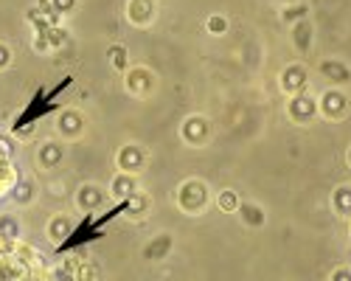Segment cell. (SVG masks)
I'll use <instances>...</instances> for the list:
<instances>
[{"label": "cell", "instance_id": "cell-1", "mask_svg": "<svg viewBox=\"0 0 351 281\" xmlns=\"http://www.w3.org/2000/svg\"><path fill=\"white\" fill-rule=\"evenodd\" d=\"M178 206H180L186 214L206 211V206H208V186L202 183V180H186V183L178 188Z\"/></svg>", "mask_w": 351, "mask_h": 281}, {"label": "cell", "instance_id": "cell-2", "mask_svg": "<svg viewBox=\"0 0 351 281\" xmlns=\"http://www.w3.org/2000/svg\"><path fill=\"white\" fill-rule=\"evenodd\" d=\"M104 203H107V191L96 183H84L76 191V208L84 214H96L99 208H104Z\"/></svg>", "mask_w": 351, "mask_h": 281}, {"label": "cell", "instance_id": "cell-3", "mask_svg": "<svg viewBox=\"0 0 351 281\" xmlns=\"http://www.w3.org/2000/svg\"><path fill=\"white\" fill-rule=\"evenodd\" d=\"M115 163H119V172H124V175H138L141 169H143V163H146V155H143L141 147L124 144V147L119 149V155H115Z\"/></svg>", "mask_w": 351, "mask_h": 281}, {"label": "cell", "instance_id": "cell-4", "mask_svg": "<svg viewBox=\"0 0 351 281\" xmlns=\"http://www.w3.org/2000/svg\"><path fill=\"white\" fill-rule=\"evenodd\" d=\"M180 135H183L186 144H191V147L206 144L208 135H211V124H208V119H202V116H191V119H186V124L180 127Z\"/></svg>", "mask_w": 351, "mask_h": 281}, {"label": "cell", "instance_id": "cell-5", "mask_svg": "<svg viewBox=\"0 0 351 281\" xmlns=\"http://www.w3.org/2000/svg\"><path fill=\"white\" fill-rule=\"evenodd\" d=\"M127 90L132 96H149L155 90V76L146 68H127Z\"/></svg>", "mask_w": 351, "mask_h": 281}, {"label": "cell", "instance_id": "cell-6", "mask_svg": "<svg viewBox=\"0 0 351 281\" xmlns=\"http://www.w3.org/2000/svg\"><path fill=\"white\" fill-rule=\"evenodd\" d=\"M155 0H130L127 3V17L132 25H149L155 20Z\"/></svg>", "mask_w": 351, "mask_h": 281}, {"label": "cell", "instance_id": "cell-7", "mask_svg": "<svg viewBox=\"0 0 351 281\" xmlns=\"http://www.w3.org/2000/svg\"><path fill=\"white\" fill-rule=\"evenodd\" d=\"M45 234H48L51 242L62 245V242L73 234V222H71V217H68V214H53V217L45 222Z\"/></svg>", "mask_w": 351, "mask_h": 281}, {"label": "cell", "instance_id": "cell-8", "mask_svg": "<svg viewBox=\"0 0 351 281\" xmlns=\"http://www.w3.org/2000/svg\"><path fill=\"white\" fill-rule=\"evenodd\" d=\"M304 88H306V71L301 65H289L281 73V90L298 96V93H304Z\"/></svg>", "mask_w": 351, "mask_h": 281}, {"label": "cell", "instance_id": "cell-9", "mask_svg": "<svg viewBox=\"0 0 351 281\" xmlns=\"http://www.w3.org/2000/svg\"><path fill=\"white\" fill-rule=\"evenodd\" d=\"M315 112H317V101H315V99H309V96H304V93L292 96V101H289V116L295 119V121H309Z\"/></svg>", "mask_w": 351, "mask_h": 281}, {"label": "cell", "instance_id": "cell-10", "mask_svg": "<svg viewBox=\"0 0 351 281\" xmlns=\"http://www.w3.org/2000/svg\"><path fill=\"white\" fill-rule=\"evenodd\" d=\"M65 158V149L62 144H56V140H45V144L37 149V163L43 169H53V166H60Z\"/></svg>", "mask_w": 351, "mask_h": 281}, {"label": "cell", "instance_id": "cell-11", "mask_svg": "<svg viewBox=\"0 0 351 281\" xmlns=\"http://www.w3.org/2000/svg\"><path fill=\"white\" fill-rule=\"evenodd\" d=\"M56 130H60V135H65V138H79L82 130H84L82 116H79L76 110H65L62 116H60V121H56Z\"/></svg>", "mask_w": 351, "mask_h": 281}, {"label": "cell", "instance_id": "cell-12", "mask_svg": "<svg viewBox=\"0 0 351 281\" xmlns=\"http://www.w3.org/2000/svg\"><path fill=\"white\" fill-rule=\"evenodd\" d=\"M112 197H115V200H130V197L138 191V183H135V175H124V172H119V175H115L112 178Z\"/></svg>", "mask_w": 351, "mask_h": 281}, {"label": "cell", "instance_id": "cell-13", "mask_svg": "<svg viewBox=\"0 0 351 281\" xmlns=\"http://www.w3.org/2000/svg\"><path fill=\"white\" fill-rule=\"evenodd\" d=\"M12 197L20 203V206H32L34 203V197H37V186H34V180H28V178H17V183L12 186Z\"/></svg>", "mask_w": 351, "mask_h": 281}, {"label": "cell", "instance_id": "cell-14", "mask_svg": "<svg viewBox=\"0 0 351 281\" xmlns=\"http://www.w3.org/2000/svg\"><path fill=\"white\" fill-rule=\"evenodd\" d=\"M0 236L12 242L23 239V222L14 214H0Z\"/></svg>", "mask_w": 351, "mask_h": 281}, {"label": "cell", "instance_id": "cell-15", "mask_svg": "<svg viewBox=\"0 0 351 281\" xmlns=\"http://www.w3.org/2000/svg\"><path fill=\"white\" fill-rule=\"evenodd\" d=\"M124 211H127L132 219L146 217V211H149V197H146L143 191H135L130 200H124Z\"/></svg>", "mask_w": 351, "mask_h": 281}, {"label": "cell", "instance_id": "cell-16", "mask_svg": "<svg viewBox=\"0 0 351 281\" xmlns=\"http://www.w3.org/2000/svg\"><path fill=\"white\" fill-rule=\"evenodd\" d=\"M169 250H171V236H169V234H160L158 239H152L149 245H146L143 256H146V259H166Z\"/></svg>", "mask_w": 351, "mask_h": 281}, {"label": "cell", "instance_id": "cell-17", "mask_svg": "<svg viewBox=\"0 0 351 281\" xmlns=\"http://www.w3.org/2000/svg\"><path fill=\"white\" fill-rule=\"evenodd\" d=\"M51 281H76V259H65L60 262L51 273H48Z\"/></svg>", "mask_w": 351, "mask_h": 281}, {"label": "cell", "instance_id": "cell-18", "mask_svg": "<svg viewBox=\"0 0 351 281\" xmlns=\"http://www.w3.org/2000/svg\"><path fill=\"white\" fill-rule=\"evenodd\" d=\"M239 211H242L245 225H261L265 222V211H261L258 206H253V203H239Z\"/></svg>", "mask_w": 351, "mask_h": 281}, {"label": "cell", "instance_id": "cell-19", "mask_svg": "<svg viewBox=\"0 0 351 281\" xmlns=\"http://www.w3.org/2000/svg\"><path fill=\"white\" fill-rule=\"evenodd\" d=\"M320 107H324V112H326V116H335V112H340V110L346 107V99H343L340 93L329 90V93L324 96V101H320Z\"/></svg>", "mask_w": 351, "mask_h": 281}, {"label": "cell", "instance_id": "cell-20", "mask_svg": "<svg viewBox=\"0 0 351 281\" xmlns=\"http://www.w3.org/2000/svg\"><path fill=\"white\" fill-rule=\"evenodd\" d=\"M217 206H219L225 214H230V211H239V197H237V191H230V188L219 191V197H217Z\"/></svg>", "mask_w": 351, "mask_h": 281}, {"label": "cell", "instance_id": "cell-21", "mask_svg": "<svg viewBox=\"0 0 351 281\" xmlns=\"http://www.w3.org/2000/svg\"><path fill=\"white\" fill-rule=\"evenodd\" d=\"M292 40H295V45H298L301 51H306V48H309V40H312L309 23H298L295 28H292Z\"/></svg>", "mask_w": 351, "mask_h": 281}, {"label": "cell", "instance_id": "cell-22", "mask_svg": "<svg viewBox=\"0 0 351 281\" xmlns=\"http://www.w3.org/2000/svg\"><path fill=\"white\" fill-rule=\"evenodd\" d=\"M76 281H99V270H96V265L79 259V262H76Z\"/></svg>", "mask_w": 351, "mask_h": 281}, {"label": "cell", "instance_id": "cell-23", "mask_svg": "<svg viewBox=\"0 0 351 281\" xmlns=\"http://www.w3.org/2000/svg\"><path fill=\"white\" fill-rule=\"evenodd\" d=\"M107 53H110V62H112L115 68H119V71H127L130 62H127V48H124V45H112Z\"/></svg>", "mask_w": 351, "mask_h": 281}, {"label": "cell", "instance_id": "cell-24", "mask_svg": "<svg viewBox=\"0 0 351 281\" xmlns=\"http://www.w3.org/2000/svg\"><path fill=\"white\" fill-rule=\"evenodd\" d=\"M12 62H14V51H12V45L0 40V73L9 71V68H12Z\"/></svg>", "mask_w": 351, "mask_h": 281}, {"label": "cell", "instance_id": "cell-25", "mask_svg": "<svg viewBox=\"0 0 351 281\" xmlns=\"http://www.w3.org/2000/svg\"><path fill=\"white\" fill-rule=\"evenodd\" d=\"M324 73H329L335 82H348V71L343 65H335V62H326L324 65Z\"/></svg>", "mask_w": 351, "mask_h": 281}, {"label": "cell", "instance_id": "cell-26", "mask_svg": "<svg viewBox=\"0 0 351 281\" xmlns=\"http://www.w3.org/2000/svg\"><path fill=\"white\" fill-rule=\"evenodd\" d=\"M208 32H211V34H225V32H228V20L219 17V14L208 17Z\"/></svg>", "mask_w": 351, "mask_h": 281}, {"label": "cell", "instance_id": "cell-27", "mask_svg": "<svg viewBox=\"0 0 351 281\" xmlns=\"http://www.w3.org/2000/svg\"><path fill=\"white\" fill-rule=\"evenodd\" d=\"M32 48H34L37 53H53V51H51V42H48L45 34H34V37H32Z\"/></svg>", "mask_w": 351, "mask_h": 281}, {"label": "cell", "instance_id": "cell-28", "mask_svg": "<svg viewBox=\"0 0 351 281\" xmlns=\"http://www.w3.org/2000/svg\"><path fill=\"white\" fill-rule=\"evenodd\" d=\"M51 3H53V9H56L60 17H65V14H71L76 9V0H51Z\"/></svg>", "mask_w": 351, "mask_h": 281}, {"label": "cell", "instance_id": "cell-29", "mask_svg": "<svg viewBox=\"0 0 351 281\" xmlns=\"http://www.w3.org/2000/svg\"><path fill=\"white\" fill-rule=\"evenodd\" d=\"M12 245V239H3V236H0V250H6Z\"/></svg>", "mask_w": 351, "mask_h": 281}]
</instances>
